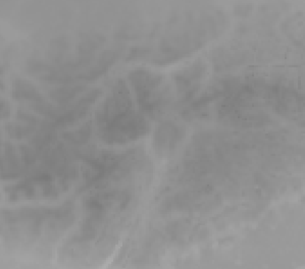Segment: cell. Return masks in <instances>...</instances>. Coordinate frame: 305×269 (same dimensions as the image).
Instances as JSON below:
<instances>
[{
    "label": "cell",
    "mask_w": 305,
    "mask_h": 269,
    "mask_svg": "<svg viewBox=\"0 0 305 269\" xmlns=\"http://www.w3.org/2000/svg\"><path fill=\"white\" fill-rule=\"evenodd\" d=\"M36 95L37 92L35 88L33 87V85H30L26 83V82H20V84L16 85V92H14V97L16 96L18 98L19 96H20L22 99H34Z\"/></svg>",
    "instance_id": "cell-1"
}]
</instances>
